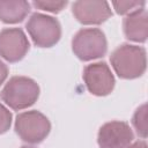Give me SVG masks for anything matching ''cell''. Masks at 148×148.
Wrapping results in <instances>:
<instances>
[{"label":"cell","instance_id":"6da1fadb","mask_svg":"<svg viewBox=\"0 0 148 148\" xmlns=\"http://www.w3.org/2000/svg\"><path fill=\"white\" fill-rule=\"evenodd\" d=\"M110 61L119 77L127 80L136 79L146 72V50L142 46L125 43L111 53Z\"/></svg>","mask_w":148,"mask_h":148},{"label":"cell","instance_id":"7a4b0ae2","mask_svg":"<svg viewBox=\"0 0 148 148\" xmlns=\"http://www.w3.org/2000/svg\"><path fill=\"white\" fill-rule=\"evenodd\" d=\"M39 97V86L27 76H13L0 91V98L13 110L31 106Z\"/></svg>","mask_w":148,"mask_h":148},{"label":"cell","instance_id":"3957f363","mask_svg":"<svg viewBox=\"0 0 148 148\" xmlns=\"http://www.w3.org/2000/svg\"><path fill=\"white\" fill-rule=\"evenodd\" d=\"M72 49L80 60L89 61L103 57L108 51V43L101 29L83 28L74 35Z\"/></svg>","mask_w":148,"mask_h":148},{"label":"cell","instance_id":"277c9868","mask_svg":"<svg viewBox=\"0 0 148 148\" xmlns=\"http://www.w3.org/2000/svg\"><path fill=\"white\" fill-rule=\"evenodd\" d=\"M50 120L37 110L18 113L15 120V132L20 139L28 143H39L50 133Z\"/></svg>","mask_w":148,"mask_h":148},{"label":"cell","instance_id":"5b68a950","mask_svg":"<svg viewBox=\"0 0 148 148\" xmlns=\"http://www.w3.org/2000/svg\"><path fill=\"white\" fill-rule=\"evenodd\" d=\"M25 28L35 43L39 47H51L56 45L61 37V27L57 18L42 13H34Z\"/></svg>","mask_w":148,"mask_h":148},{"label":"cell","instance_id":"8992f818","mask_svg":"<svg viewBox=\"0 0 148 148\" xmlns=\"http://www.w3.org/2000/svg\"><path fill=\"white\" fill-rule=\"evenodd\" d=\"M83 80L87 89L95 96H106L114 88V76L104 61L87 65L83 69Z\"/></svg>","mask_w":148,"mask_h":148},{"label":"cell","instance_id":"52a82bcc","mask_svg":"<svg viewBox=\"0 0 148 148\" xmlns=\"http://www.w3.org/2000/svg\"><path fill=\"white\" fill-rule=\"evenodd\" d=\"M29 40L21 28H6L0 31V57L17 62L29 51Z\"/></svg>","mask_w":148,"mask_h":148},{"label":"cell","instance_id":"ba28073f","mask_svg":"<svg viewBox=\"0 0 148 148\" xmlns=\"http://www.w3.org/2000/svg\"><path fill=\"white\" fill-rule=\"evenodd\" d=\"M134 134L125 121L113 120L105 123L98 131L97 142L99 148H127Z\"/></svg>","mask_w":148,"mask_h":148},{"label":"cell","instance_id":"9c48e42d","mask_svg":"<svg viewBox=\"0 0 148 148\" xmlns=\"http://www.w3.org/2000/svg\"><path fill=\"white\" fill-rule=\"evenodd\" d=\"M72 12L82 24H101L112 15L106 1H75Z\"/></svg>","mask_w":148,"mask_h":148},{"label":"cell","instance_id":"30bf717a","mask_svg":"<svg viewBox=\"0 0 148 148\" xmlns=\"http://www.w3.org/2000/svg\"><path fill=\"white\" fill-rule=\"evenodd\" d=\"M124 34L127 39L143 43L148 37V14L145 8L130 13L123 22Z\"/></svg>","mask_w":148,"mask_h":148},{"label":"cell","instance_id":"8fae6325","mask_svg":"<svg viewBox=\"0 0 148 148\" xmlns=\"http://www.w3.org/2000/svg\"><path fill=\"white\" fill-rule=\"evenodd\" d=\"M30 12V3L24 0H0V21L5 23L22 22Z\"/></svg>","mask_w":148,"mask_h":148},{"label":"cell","instance_id":"7c38bea8","mask_svg":"<svg viewBox=\"0 0 148 148\" xmlns=\"http://www.w3.org/2000/svg\"><path fill=\"white\" fill-rule=\"evenodd\" d=\"M132 124L138 135L145 139L147 136V104H142L136 109L132 118Z\"/></svg>","mask_w":148,"mask_h":148},{"label":"cell","instance_id":"4fadbf2b","mask_svg":"<svg viewBox=\"0 0 148 148\" xmlns=\"http://www.w3.org/2000/svg\"><path fill=\"white\" fill-rule=\"evenodd\" d=\"M145 1H113L112 5L116 12L120 15L132 13L136 9H141L145 6Z\"/></svg>","mask_w":148,"mask_h":148},{"label":"cell","instance_id":"5bb4252c","mask_svg":"<svg viewBox=\"0 0 148 148\" xmlns=\"http://www.w3.org/2000/svg\"><path fill=\"white\" fill-rule=\"evenodd\" d=\"M32 5L42 10L51 12V13H59L67 6V1H45V0H38L34 1Z\"/></svg>","mask_w":148,"mask_h":148},{"label":"cell","instance_id":"9a60e30c","mask_svg":"<svg viewBox=\"0 0 148 148\" xmlns=\"http://www.w3.org/2000/svg\"><path fill=\"white\" fill-rule=\"evenodd\" d=\"M12 125V113L10 111L0 103V134L6 133Z\"/></svg>","mask_w":148,"mask_h":148},{"label":"cell","instance_id":"2e32d148","mask_svg":"<svg viewBox=\"0 0 148 148\" xmlns=\"http://www.w3.org/2000/svg\"><path fill=\"white\" fill-rule=\"evenodd\" d=\"M7 76H8V67L2 60H0V86L5 82Z\"/></svg>","mask_w":148,"mask_h":148},{"label":"cell","instance_id":"e0dca14e","mask_svg":"<svg viewBox=\"0 0 148 148\" xmlns=\"http://www.w3.org/2000/svg\"><path fill=\"white\" fill-rule=\"evenodd\" d=\"M127 148H147V143H146V141L141 140V141H136V142L130 145Z\"/></svg>","mask_w":148,"mask_h":148},{"label":"cell","instance_id":"ac0fdd59","mask_svg":"<svg viewBox=\"0 0 148 148\" xmlns=\"http://www.w3.org/2000/svg\"><path fill=\"white\" fill-rule=\"evenodd\" d=\"M21 148H36V147H32V146H23Z\"/></svg>","mask_w":148,"mask_h":148}]
</instances>
